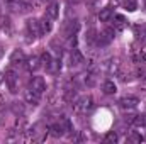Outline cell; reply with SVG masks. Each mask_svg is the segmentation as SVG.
Here are the masks:
<instances>
[{"instance_id":"obj_8","label":"cell","mask_w":146,"mask_h":144,"mask_svg":"<svg viewBox=\"0 0 146 144\" xmlns=\"http://www.w3.org/2000/svg\"><path fill=\"white\" fill-rule=\"evenodd\" d=\"M46 17H49L51 20H54V19H58V15H60V5L56 3V2H51L48 7H46V14H44Z\"/></svg>"},{"instance_id":"obj_2","label":"cell","mask_w":146,"mask_h":144,"mask_svg":"<svg viewBox=\"0 0 146 144\" xmlns=\"http://www.w3.org/2000/svg\"><path fill=\"white\" fill-rule=\"evenodd\" d=\"M5 81H7V85H9V90H10L12 93H15L17 88H19V76H17V73L14 71L12 68H9V70L5 71Z\"/></svg>"},{"instance_id":"obj_25","label":"cell","mask_w":146,"mask_h":144,"mask_svg":"<svg viewBox=\"0 0 146 144\" xmlns=\"http://www.w3.org/2000/svg\"><path fill=\"white\" fill-rule=\"evenodd\" d=\"M68 2H70V3H73V5H76V3H82L83 0H68Z\"/></svg>"},{"instance_id":"obj_22","label":"cell","mask_w":146,"mask_h":144,"mask_svg":"<svg viewBox=\"0 0 146 144\" xmlns=\"http://www.w3.org/2000/svg\"><path fill=\"white\" fill-rule=\"evenodd\" d=\"M136 31H138V37H139V39H143V41H146V24L138 26V27H136Z\"/></svg>"},{"instance_id":"obj_16","label":"cell","mask_w":146,"mask_h":144,"mask_svg":"<svg viewBox=\"0 0 146 144\" xmlns=\"http://www.w3.org/2000/svg\"><path fill=\"white\" fill-rule=\"evenodd\" d=\"M76 31H78V22L73 20V22H68L65 26V37H70V36H76Z\"/></svg>"},{"instance_id":"obj_23","label":"cell","mask_w":146,"mask_h":144,"mask_svg":"<svg viewBox=\"0 0 146 144\" xmlns=\"http://www.w3.org/2000/svg\"><path fill=\"white\" fill-rule=\"evenodd\" d=\"M104 143H117V134H115V132H109V134L104 137Z\"/></svg>"},{"instance_id":"obj_12","label":"cell","mask_w":146,"mask_h":144,"mask_svg":"<svg viewBox=\"0 0 146 144\" xmlns=\"http://www.w3.org/2000/svg\"><path fill=\"white\" fill-rule=\"evenodd\" d=\"M83 63V54L76 49V48H73L72 53H70V65L72 66H78V65H82Z\"/></svg>"},{"instance_id":"obj_21","label":"cell","mask_w":146,"mask_h":144,"mask_svg":"<svg viewBox=\"0 0 146 144\" xmlns=\"http://www.w3.org/2000/svg\"><path fill=\"white\" fill-rule=\"evenodd\" d=\"M12 110H14V114L22 115V114H24V105H22L21 102H12Z\"/></svg>"},{"instance_id":"obj_6","label":"cell","mask_w":146,"mask_h":144,"mask_svg":"<svg viewBox=\"0 0 146 144\" xmlns=\"http://www.w3.org/2000/svg\"><path fill=\"white\" fill-rule=\"evenodd\" d=\"M110 20H112V27H114V29H117V31H122V29H126V26H127L126 17H124V15H121V14H114Z\"/></svg>"},{"instance_id":"obj_26","label":"cell","mask_w":146,"mask_h":144,"mask_svg":"<svg viewBox=\"0 0 146 144\" xmlns=\"http://www.w3.org/2000/svg\"><path fill=\"white\" fill-rule=\"evenodd\" d=\"M141 59H143V63H146V51L145 53H141Z\"/></svg>"},{"instance_id":"obj_17","label":"cell","mask_w":146,"mask_h":144,"mask_svg":"<svg viewBox=\"0 0 146 144\" xmlns=\"http://www.w3.org/2000/svg\"><path fill=\"white\" fill-rule=\"evenodd\" d=\"M41 63H42V66L46 68V70H53V58H51V54L49 53H42V56H41Z\"/></svg>"},{"instance_id":"obj_1","label":"cell","mask_w":146,"mask_h":144,"mask_svg":"<svg viewBox=\"0 0 146 144\" xmlns=\"http://www.w3.org/2000/svg\"><path fill=\"white\" fill-rule=\"evenodd\" d=\"M94 107V98L90 95H83V97H78L75 100V110L76 112H87Z\"/></svg>"},{"instance_id":"obj_14","label":"cell","mask_w":146,"mask_h":144,"mask_svg":"<svg viewBox=\"0 0 146 144\" xmlns=\"http://www.w3.org/2000/svg\"><path fill=\"white\" fill-rule=\"evenodd\" d=\"M39 27H41V32H42V34L51 32V29H53V22H51V19L44 15V17L39 20Z\"/></svg>"},{"instance_id":"obj_4","label":"cell","mask_w":146,"mask_h":144,"mask_svg":"<svg viewBox=\"0 0 146 144\" xmlns=\"http://www.w3.org/2000/svg\"><path fill=\"white\" fill-rule=\"evenodd\" d=\"M138 104H139V98L134 97V95H126V97H122V98L119 100V105L122 108H127V110L134 108Z\"/></svg>"},{"instance_id":"obj_10","label":"cell","mask_w":146,"mask_h":144,"mask_svg":"<svg viewBox=\"0 0 146 144\" xmlns=\"http://www.w3.org/2000/svg\"><path fill=\"white\" fill-rule=\"evenodd\" d=\"M26 68L29 70V71H37L41 66H42V63H41V58L39 56H33V58H29V59H26Z\"/></svg>"},{"instance_id":"obj_15","label":"cell","mask_w":146,"mask_h":144,"mask_svg":"<svg viewBox=\"0 0 146 144\" xmlns=\"http://www.w3.org/2000/svg\"><path fill=\"white\" fill-rule=\"evenodd\" d=\"M102 92H104L106 95H114V93L117 92V87H115V83H114L112 80H106V81L102 83Z\"/></svg>"},{"instance_id":"obj_13","label":"cell","mask_w":146,"mask_h":144,"mask_svg":"<svg viewBox=\"0 0 146 144\" xmlns=\"http://www.w3.org/2000/svg\"><path fill=\"white\" fill-rule=\"evenodd\" d=\"M112 15H114V9L112 7H104L99 12V20L100 22H109L110 19H112Z\"/></svg>"},{"instance_id":"obj_3","label":"cell","mask_w":146,"mask_h":144,"mask_svg":"<svg viewBox=\"0 0 146 144\" xmlns=\"http://www.w3.org/2000/svg\"><path fill=\"white\" fill-rule=\"evenodd\" d=\"M29 88L34 90L39 95H42V93L46 92V81H44V78H42V76H34V78L31 80V83H29Z\"/></svg>"},{"instance_id":"obj_19","label":"cell","mask_w":146,"mask_h":144,"mask_svg":"<svg viewBox=\"0 0 146 144\" xmlns=\"http://www.w3.org/2000/svg\"><path fill=\"white\" fill-rule=\"evenodd\" d=\"M127 141H129V143H143V136H141L139 132L133 131V132L127 136Z\"/></svg>"},{"instance_id":"obj_24","label":"cell","mask_w":146,"mask_h":144,"mask_svg":"<svg viewBox=\"0 0 146 144\" xmlns=\"http://www.w3.org/2000/svg\"><path fill=\"white\" fill-rule=\"evenodd\" d=\"M3 80H5V73H2V71H0V85L3 83Z\"/></svg>"},{"instance_id":"obj_11","label":"cell","mask_w":146,"mask_h":144,"mask_svg":"<svg viewBox=\"0 0 146 144\" xmlns=\"http://www.w3.org/2000/svg\"><path fill=\"white\" fill-rule=\"evenodd\" d=\"M10 63L12 65H24L26 63V56L21 49H14L10 54Z\"/></svg>"},{"instance_id":"obj_9","label":"cell","mask_w":146,"mask_h":144,"mask_svg":"<svg viewBox=\"0 0 146 144\" xmlns=\"http://www.w3.org/2000/svg\"><path fill=\"white\" fill-rule=\"evenodd\" d=\"M48 129H49V134H51L53 137H63V136H65V132H66L61 122H56V124H51V126H49Z\"/></svg>"},{"instance_id":"obj_28","label":"cell","mask_w":146,"mask_h":144,"mask_svg":"<svg viewBox=\"0 0 146 144\" xmlns=\"http://www.w3.org/2000/svg\"><path fill=\"white\" fill-rule=\"evenodd\" d=\"M145 7H146V0H145Z\"/></svg>"},{"instance_id":"obj_7","label":"cell","mask_w":146,"mask_h":144,"mask_svg":"<svg viewBox=\"0 0 146 144\" xmlns=\"http://www.w3.org/2000/svg\"><path fill=\"white\" fill-rule=\"evenodd\" d=\"M24 100L27 102V104H31V105H39V102H41V95L36 93L34 90H26L24 92Z\"/></svg>"},{"instance_id":"obj_18","label":"cell","mask_w":146,"mask_h":144,"mask_svg":"<svg viewBox=\"0 0 146 144\" xmlns=\"http://www.w3.org/2000/svg\"><path fill=\"white\" fill-rule=\"evenodd\" d=\"M122 5H124V9H126L127 12H134V10L138 9V2H136V0H124Z\"/></svg>"},{"instance_id":"obj_27","label":"cell","mask_w":146,"mask_h":144,"mask_svg":"<svg viewBox=\"0 0 146 144\" xmlns=\"http://www.w3.org/2000/svg\"><path fill=\"white\" fill-rule=\"evenodd\" d=\"M44 2H53V0H44Z\"/></svg>"},{"instance_id":"obj_20","label":"cell","mask_w":146,"mask_h":144,"mask_svg":"<svg viewBox=\"0 0 146 144\" xmlns=\"http://www.w3.org/2000/svg\"><path fill=\"white\" fill-rule=\"evenodd\" d=\"M0 27H2V31H3V32H9V34H10V31H12V29H10V20H9L7 17H3V19H2Z\"/></svg>"},{"instance_id":"obj_5","label":"cell","mask_w":146,"mask_h":144,"mask_svg":"<svg viewBox=\"0 0 146 144\" xmlns=\"http://www.w3.org/2000/svg\"><path fill=\"white\" fill-rule=\"evenodd\" d=\"M26 27H27L29 36H33V39H34V37H39L42 34V32H41V27H39V20H36V19H29L27 24H26Z\"/></svg>"}]
</instances>
